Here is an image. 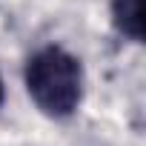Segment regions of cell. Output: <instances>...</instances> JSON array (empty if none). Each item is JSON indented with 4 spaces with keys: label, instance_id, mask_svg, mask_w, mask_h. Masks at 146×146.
<instances>
[{
    "label": "cell",
    "instance_id": "1",
    "mask_svg": "<svg viewBox=\"0 0 146 146\" xmlns=\"http://www.w3.org/2000/svg\"><path fill=\"white\" fill-rule=\"evenodd\" d=\"M26 89L49 117H69L83 95V72L78 57L60 46L35 52L26 63Z\"/></svg>",
    "mask_w": 146,
    "mask_h": 146
},
{
    "label": "cell",
    "instance_id": "3",
    "mask_svg": "<svg viewBox=\"0 0 146 146\" xmlns=\"http://www.w3.org/2000/svg\"><path fill=\"white\" fill-rule=\"evenodd\" d=\"M0 103H3V78H0Z\"/></svg>",
    "mask_w": 146,
    "mask_h": 146
},
{
    "label": "cell",
    "instance_id": "2",
    "mask_svg": "<svg viewBox=\"0 0 146 146\" xmlns=\"http://www.w3.org/2000/svg\"><path fill=\"white\" fill-rule=\"evenodd\" d=\"M112 6H115V20L120 32L137 40L140 37V0H115Z\"/></svg>",
    "mask_w": 146,
    "mask_h": 146
}]
</instances>
